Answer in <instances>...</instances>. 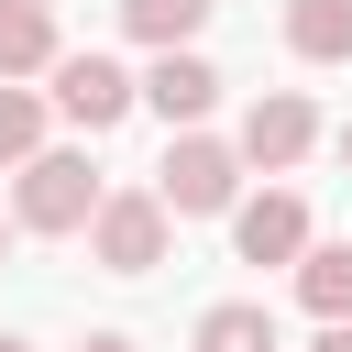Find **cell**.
Returning <instances> with one entry per match:
<instances>
[{"label": "cell", "instance_id": "obj_1", "mask_svg": "<svg viewBox=\"0 0 352 352\" xmlns=\"http://www.w3.org/2000/svg\"><path fill=\"white\" fill-rule=\"evenodd\" d=\"M99 165L88 154H66V143H44L22 176H11V231H44V242H66V231H88L99 220Z\"/></svg>", "mask_w": 352, "mask_h": 352}, {"label": "cell", "instance_id": "obj_2", "mask_svg": "<svg viewBox=\"0 0 352 352\" xmlns=\"http://www.w3.org/2000/svg\"><path fill=\"white\" fill-rule=\"evenodd\" d=\"M154 198H165V220H220L242 198V154L209 143V132H176L165 165H154Z\"/></svg>", "mask_w": 352, "mask_h": 352}, {"label": "cell", "instance_id": "obj_3", "mask_svg": "<svg viewBox=\"0 0 352 352\" xmlns=\"http://www.w3.org/2000/svg\"><path fill=\"white\" fill-rule=\"evenodd\" d=\"M165 242H176V220H165L154 187H110L99 220H88V264H99V275H154Z\"/></svg>", "mask_w": 352, "mask_h": 352}, {"label": "cell", "instance_id": "obj_4", "mask_svg": "<svg viewBox=\"0 0 352 352\" xmlns=\"http://www.w3.org/2000/svg\"><path fill=\"white\" fill-rule=\"evenodd\" d=\"M77 132H110L132 99H143V77H121V55H55V88H44Z\"/></svg>", "mask_w": 352, "mask_h": 352}, {"label": "cell", "instance_id": "obj_5", "mask_svg": "<svg viewBox=\"0 0 352 352\" xmlns=\"http://www.w3.org/2000/svg\"><path fill=\"white\" fill-rule=\"evenodd\" d=\"M308 143H319V110H308L297 88H264V99L242 110V143H231V154H242V165H264V176H286Z\"/></svg>", "mask_w": 352, "mask_h": 352}, {"label": "cell", "instance_id": "obj_6", "mask_svg": "<svg viewBox=\"0 0 352 352\" xmlns=\"http://www.w3.org/2000/svg\"><path fill=\"white\" fill-rule=\"evenodd\" d=\"M231 253H242V264H286V275H297V253H308V198H297V187L242 198V209H231Z\"/></svg>", "mask_w": 352, "mask_h": 352}, {"label": "cell", "instance_id": "obj_7", "mask_svg": "<svg viewBox=\"0 0 352 352\" xmlns=\"http://www.w3.org/2000/svg\"><path fill=\"white\" fill-rule=\"evenodd\" d=\"M209 99H220V66H209V55H154L143 110H165V132H198V121H209Z\"/></svg>", "mask_w": 352, "mask_h": 352}, {"label": "cell", "instance_id": "obj_8", "mask_svg": "<svg viewBox=\"0 0 352 352\" xmlns=\"http://www.w3.org/2000/svg\"><path fill=\"white\" fill-rule=\"evenodd\" d=\"M55 11L44 0H0V88H22V77H55Z\"/></svg>", "mask_w": 352, "mask_h": 352}, {"label": "cell", "instance_id": "obj_9", "mask_svg": "<svg viewBox=\"0 0 352 352\" xmlns=\"http://www.w3.org/2000/svg\"><path fill=\"white\" fill-rule=\"evenodd\" d=\"M297 308L330 330V319H352V242H308L297 253Z\"/></svg>", "mask_w": 352, "mask_h": 352}, {"label": "cell", "instance_id": "obj_10", "mask_svg": "<svg viewBox=\"0 0 352 352\" xmlns=\"http://www.w3.org/2000/svg\"><path fill=\"white\" fill-rule=\"evenodd\" d=\"M187 352H286V341H275V308L264 297H220V308H198V341Z\"/></svg>", "mask_w": 352, "mask_h": 352}, {"label": "cell", "instance_id": "obj_11", "mask_svg": "<svg viewBox=\"0 0 352 352\" xmlns=\"http://www.w3.org/2000/svg\"><path fill=\"white\" fill-rule=\"evenodd\" d=\"M286 44L308 66H352V0H286Z\"/></svg>", "mask_w": 352, "mask_h": 352}, {"label": "cell", "instance_id": "obj_12", "mask_svg": "<svg viewBox=\"0 0 352 352\" xmlns=\"http://www.w3.org/2000/svg\"><path fill=\"white\" fill-rule=\"evenodd\" d=\"M209 11H220V0H121V33L154 44V55H187V33H198Z\"/></svg>", "mask_w": 352, "mask_h": 352}, {"label": "cell", "instance_id": "obj_13", "mask_svg": "<svg viewBox=\"0 0 352 352\" xmlns=\"http://www.w3.org/2000/svg\"><path fill=\"white\" fill-rule=\"evenodd\" d=\"M33 154H44V99H33V88H0V165L22 176Z\"/></svg>", "mask_w": 352, "mask_h": 352}, {"label": "cell", "instance_id": "obj_14", "mask_svg": "<svg viewBox=\"0 0 352 352\" xmlns=\"http://www.w3.org/2000/svg\"><path fill=\"white\" fill-rule=\"evenodd\" d=\"M77 352H143V341H132V330H88Z\"/></svg>", "mask_w": 352, "mask_h": 352}, {"label": "cell", "instance_id": "obj_15", "mask_svg": "<svg viewBox=\"0 0 352 352\" xmlns=\"http://www.w3.org/2000/svg\"><path fill=\"white\" fill-rule=\"evenodd\" d=\"M308 352H352V319H330V330H319V341H308Z\"/></svg>", "mask_w": 352, "mask_h": 352}, {"label": "cell", "instance_id": "obj_16", "mask_svg": "<svg viewBox=\"0 0 352 352\" xmlns=\"http://www.w3.org/2000/svg\"><path fill=\"white\" fill-rule=\"evenodd\" d=\"M0 352H33V341H22V330H0Z\"/></svg>", "mask_w": 352, "mask_h": 352}, {"label": "cell", "instance_id": "obj_17", "mask_svg": "<svg viewBox=\"0 0 352 352\" xmlns=\"http://www.w3.org/2000/svg\"><path fill=\"white\" fill-rule=\"evenodd\" d=\"M341 165H352V121H341Z\"/></svg>", "mask_w": 352, "mask_h": 352}, {"label": "cell", "instance_id": "obj_18", "mask_svg": "<svg viewBox=\"0 0 352 352\" xmlns=\"http://www.w3.org/2000/svg\"><path fill=\"white\" fill-rule=\"evenodd\" d=\"M0 253H11V220H0Z\"/></svg>", "mask_w": 352, "mask_h": 352}]
</instances>
